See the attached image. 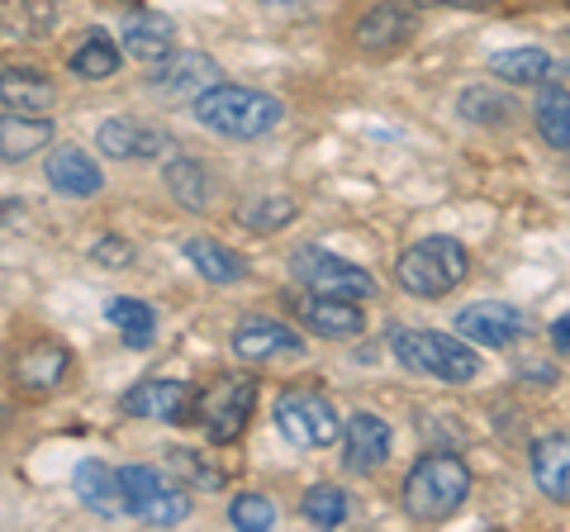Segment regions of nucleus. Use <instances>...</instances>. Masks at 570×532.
Returning <instances> with one entry per match:
<instances>
[{"label":"nucleus","instance_id":"nucleus-1","mask_svg":"<svg viewBox=\"0 0 570 532\" xmlns=\"http://www.w3.org/2000/svg\"><path fill=\"white\" fill-rule=\"evenodd\" d=\"M390 352L409 376L438 381V385H471L480 376V347L448 338L438 328H395L390 333Z\"/></svg>","mask_w":570,"mask_h":532},{"label":"nucleus","instance_id":"nucleus-2","mask_svg":"<svg viewBox=\"0 0 570 532\" xmlns=\"http://www.w3.org/2000/svg\"><path fill=\"white\" fill-rule=\"evenodd\" d=\"M471 500V466L452 452H428L404 475V513L414 523H448Z\"/></svg>","mask_w":570,"mask_h":532},{"label":"nucleus","instance_id":"nucleus-3","mask_svg":"<svg viewBox=\"0 0 570 532\" xmlns=\"http://www.w3.org/2000/svg\"><path fill=\"white\" fill-rule=\"evenodd\" d=\"M195 119H200V129L224 138H262L285 119V105L266 91H253V86H209L195 100Z\"/></svg>","mask_w":570,"mask_h":532},{"label":"nucleus","instance_id":"nucleus-4","mask_svg":"<svg viewBox=\"0 0 570 532\" xmlns=\"http://www.w3.org/2000/svg\"><path fill=\"white\" fill-rule=\"evenodd\" d=\"M471 272V253L448 234H433V238H419L414 247H404L400 262H395V280L400 290L419 295V299H442L452 295L461 280Z\"/></svg>","mask_w":570,"mask_h":532},{"label":"nucleus","instance_id":"nucleus-5","mask_svg":"<svg viewBox=\"0 0 570 532\" xmlns=\"http://www.w3.org/2000/svg\"><path fill=\"white\" fill-rule=\"evenodd\" d=\"M291 276L314 295H343V299H376V276L366 266L328 253L318 243H305L291 253Z\"/></svg>","mask_w":570,"mask_h":532},{"label":"nucleus","instance_id":"nucleus-6","mask_svg":"<svg viewBox=\"0 0 570 532\" xmlns=\"http://www.w3.org/2000/svg\"><path fill=\"white\" fill-rule=\"evenodd\" d=\"M119 490L134 519L153 523V528H176L190 519V494L181 485L163 481L153 466H124L119 471Z\"/></svg>","mask_w":570,"mask_h":532},{"label":"nucleus","instance_id":"nucleus-7","mask_svg":"<svg viewBox=\"0 0 570 532\" xmlns=\"http://www.w3.org/2000/svg\"><path fill=\"white\" fill-rule=\"evenodd\" d=\"M276 428L291 447L314 452V447H333V442L343 437V418H337V410L324 395L291 390V395H281V404H276Z\"/></svg>","mask_w":570,"mask_h":532},{"label":"nucleus","instance_id":"nucleus-8","mask_svg":"<svg viewBox=\"0 0 570 532\" xmlns=\"http://www.w3.org/2000/svg\"><path fill=\"white\" fill-rule=\"evenodd\" d=\"M253 404H257V376H228L214 395L205 400V433L209 442H219V447H228V442H238L243 428L253 423Z\"/></svg>","mask_w":570,"mask_h":532},{"label":"nucleus","instance_id":"nucleus-9","mask_svg":"<svg viewBox=\"0 0 570 532\" xmlns=\"http://www.w3.org/2000/svg\"><path fill=\"white\" fill-rule=\"evenodd\" d=\"M153 96L163 100H200L209 86H219V62L209 58V52H171V58L163 62V72L148 77Z\"/></svg>","mask_w":570,"mask_h":532},{"label":"nucleus","instance_id":"nucleus-10","mask_svg":"<svg viewBox=\"0 0 570 532\" xmlns=\"http://www.w3.org/2000/svg\"><path fill=\"white\" fill-rule=\"evenodd\" d=\"M96 148L115 162H148V157H167L176 148V138L167 129H153V124H138V119H105L96 129Z\"/></svg>","mask_w":570,"mask_h":532},{"label":"nucleus","instance_id":"nucleus-11","mask_svg":"<svg viewBox=\"0 0 570 532\" xmlns=\"http://www.w3.org/2000/svg\"><path fill=\"white\" fill-rule=\"evenodd\" d=\"M456 333L475 347H509L523 333V314L509 299H475L456 314Z\"/></svg>","mask_w":570,"mask_h":532},{"label":"nucleus","instance_id":"nucleus-12","mask_svg":"<svg viewBox=\"0 0 570 532\" xmlns=\"http://www.w3.org/2000/svg\"><path fill=\"white\" fill-rule=\"evenodd\" d=\"M299 324L318 338H333V343H347V338H362L366 328V309L356 305V299H343V295H305L299 299Z\"/></svg>","mask_w":570,"mask_h":532},{"label":"nucleus","instance_id":"nucleus-13","mask_svg":"<svg viewBox=\"0 0 570 532\" xmlns=\"http://www.w3.org/2000/svg\"><path fill=\"white\" fill-rule=\"evenodd\" d=\"M43 176H48V186L67 195V200H91V195H100L105 186V171L100 162L86 148L77 144H58L48 152V162H43Z\"/></svg>","mask_w":570,"mask_h":532},{"label":"nucleus","instance_id":"nucleus-14","mask_svg":"<svg viewBox=\"0 0 570 532\" xmlns=\"http://www.w3.org/2000/svg\"><path fill=\"white\" fill-rule=\"evenodd\" d=\"M119 410H124V414H134V418L181 423V418L190 414V385H186V381H167V376L138 381L134 390H124Z\"/></svg>","mask_w":570,"mask_h":532},{"label":"nucleus","instance_id":"nucleus-15","mask_svg":"<svg viewBox=\"0 0 570 532\" xmlns=\"http://www.w3.org/2000/svg\"><path fill=\"white\" fill-rule=\"evenodd\" d=\"M234 352L243 362H281V357H305V338H295V328L276 324V318H243L234 328Z\"/></svg>","mask_w":570,"mask_h":532},{"label":"nucleus","instance_id":"nucleus-16","mask_svg":"<svg viewBox=\"0 0 570 532\" xmlns=\"http://www.w3.org/2000/svg\"><path fill=\"white\" fill-rule=\"evenodd\" d=\"M343 461H347V471H381L385 461H390V423L381 414H352L343 423Z\"/></svg>","mask_w":570,"mask_h":532},{"label":"nucleus","instance_id":"nucleus-17","mask_svg":"<svg viewBox=\"0 0 570 532\" xmlns=\"http://www.w3.org/2000/svg\"><path fill=\"white\" fill-rule=\"evenodd\" d=\"M67 366H71V352L52 338H39L20 352V362H14V385L29 390V395H48V390L62 385Z\"/></svg>","mask_w":570,"mask_h":532},{"label":"nucleus","instance_id":"nucleus-18","mask_svg":"<svg viewBox=\"0 0 570 532\" xmlns=\"http://www.w3.org/2000/svg\"><path fill=\"white\" fill-rule=\"evenodd\" d=\"M71 490H77V500L100 513V519H124L129 513V504H124V490H119V471H110L105 461L86 456L77 475H71Z\"/></svg>","mask_w":570,"mask_h":532},{"label":"nucleus","instance_id":"nucleus-19","mask_svg":"<svg viewBox=\"0 0 570 532\" xmlns=\"http://www.w3.org/2000/svg\"><path fill=\"white\" fill-rule=\"evenodd\" d=\"M119 48L129 52L134 62H167L171 52H176V24L167 20V14H153V10L129 14Z\"/></svg>","mask_w":570,"mask_h":532},{"label":"nucleus","instance_id":"nucleus-20","mask_svg":"<svg viewBox=\"0 0 570 532\" xmlns=\"http://www.w3.org/2000/svg\"><path fill=\"white\" fill-rule=\"evenodd\" d=\"M490 72L509 86H551L566 77V62H557L547 48H504L490 58Z\"/></svg>","mask_w":570,"mask_h":532},{"label":"nucleus","instance_id":"nucleus-21","mask_svg":"<svg viewBox=\"0 0 570 532\" xmlns=\"http://www.w3.org/2000/svg\"><path fill=\"white\" fill-rule=\"evenodd\" d=\"M0 105L20 110V115H52L58 86L43 72H33V67H6V72H0Z\"/></svg>","mask_w":570,"mask_h":532},{"label":"nucleus","instance_id":"nucleus-22","mask_svg":"<svg viewBox=\"0 0 570 532\" xmlns=\"http://www.w3.org/2000/svg\"><path fill=\"white\" fill-rule=\"evenodd\" d=\"M414 33V10L404 6H376L356 20V48L362 52H395Z\"/></svg>","mask_w":570,"mask_h":532},{"label":"nucleus","instance_id":"nucleus-23","mask_svg":"<svg viewBox=\"0 0 570 532\" xmlns=\"http://www.w3.org/2000/svg\"><path fill=\"white\" fill-rule=\"evenodd\" d=\"M52 148V119L48 115H0V162H29L33 152Z\"/></svg>","mask_w":570,"mask_h":532},{"label":"nucleus","instance_id":"nucleus-24","mask_svg":"<svg viewBox=\"0 0 570 532\" xmlns=\"http://www.w3.org/2000/svg\"><path fill=\"white\" fill-rule=\"evenodd\" d=\"M532 481L547 500H570V433H547L532 442Z\"/></svg>","mask_w":570,"mask_h":532},{"label":"nucleus","instance_id":"nucleus-25","mask_svg":"<svg viewBox=\"0 0 570 532\" xmlns=\"http://www.w3.org/2000/svg\"><path fill=\"white\" fill-rule=\"evenodd\" d=\"M181 253L195 266V276H205L209 286H238V280L247 276V257L234 253V247L219 243V238H190Z\"/></svg>","mask_w":570,"mask_h":532},{"label":"nucleus","instance_id":"nucleus-26","mask_svg":"<svg viewBox=\"0 0 570 532\" xmlns=\"http://www.w3.org/2000/svg\"><path fill=\"white\" fill-rule=\"evenodd\" d=\"M119 58H124V48L110 39V33H105V29H91L77 48H71L67 67H71V72H77L81 81H110V77L119 72Z\"/></svg>","mask_w":570,"mask_h":532},{"label":"nucleus","instance_id":"nucleus-27","mask_svg":"<svg viewBox=\"0 0 570 532\" xmlns=\"http://www.w3.org/2000/svg\"><path fill=\"white\" fill-rule=\"evenodd\" d=\"M532 124H538L542 144H551L557 152H570V91L542 86L538 105H532Z\"/></svg>","mask_w":570,"mask_h":532},{"label":"nucleus","instance_id":"nucleus-28","mask_svg":"<svg viewBox=\"0 0 570 532\" xmlns=\"http://www.w3.org/2000/svg\"><path fill=\"white\" fill-rule=\"evenodd\" d=\"M167 186H171V200L195 209V215L209 209V200H214V176L200 162H190V157H171L167 162Z\"/></svg>","mask_w":570,"mask_h":532},{"label":"nucleus","instance_id":"nucleus-29","mask_svg":"<svg viewBox=\"0 0 570 532\" xmlns=\"http://www.w3.org/2000/svg\"><path fill=\"white\" fill-rule=\"evenodd\" d=\"M105 318H110V328L124 333V343L129 347H148L153 333H157L153 305H142V299H134V295H115L110 305H105Z\"/></svg>","mask_w":570,"mask_h":532},{"label":"nucleus","instance_id":"nucleus-30","mask_svg":"<svg viewBox=\"0 0 570 532\" xmlns=\"http://www.w3.org/2000/svg\"><path fill=\"white\" fill-rule=\"evenodd\" d=\"M347 513H352L347 490H337V485H309L305 500H299V519L314 528H343Z\"/></svg>","mask_w":570,"mask_h":532},{"label":"nucleus","instance_id":"nucleus-31","mask_svg":"<svg viewBox=\"0 0 570 532\" xmlns=\"http://www.w3.org/2000/svg\"><path fill=\"white\" fill-rule=\"evenodd\" d=\"M291 219H295L291 195H266V200L243 209V228H257V234H276V228H285Z\"/></svg>","mask_w":570,"mask_h":532},{"label":"nucleus","instance_id":"nucleus-32","mask_svg":"<svg viewBox=\"0 0 570 532\" xmlns=\"http://www.w3.org/2000/svg\"><path fill=\"white\" fill-rule=\"evenodd\" d=\"M228 523L243 528V532H272L276 528V504L262 500V494H238L228 504Z\"/></svg>","mask_w":570,"mask_h":532},{"label":"nucleus","instance_id":"nucleus-33","mask_svg":"<svg viewBox=\"0 0 570 532\" xmlns=\"http://www.w3.org/2000/svg\"><path fill=\"white\" fill-rule=\"evenodd\" d=\"M513 110H519V105L504 100V96H494V91H485V86H475V91L461 96V115L475 119V124H509Z\"/></svg>","mask_w":570,"mask_h":532},{"label":"nucleus","instance_id":"nucleus-34","mask_svg":"<svg viewBox=\"0 0 570 532\" xmlns=\"http://www.w3.org/2000/svg\"><path fill=\"white\" fill-rule=\"evenodd\" d=\"M171 471L176 475H181V481H190V485H200V490H214V485H219V471H214V466H205V461L200 456H195L190 447H171Z\"/></svg>","mask_w":570,"mask_h":532},{"label":"nucleus","instance_id":"nucleus-35","mask_svg":"<svg viewBox=\"0 0 570 532\" xmlns=\"http://www.w3.org/2000/svg\"><path fill=\"white\" fill-rule=\"evenodd\" d=\"M91 262H100V266H110V272H119V266H129V262H134V247L124 243V238H96V243H91Z\"/></svg>","mask_w":570,"mask_h":532},{"label":"nucleus","instance_id":"nucleus-36","mask_svg":"<svg viewBox=\"0 0 570 532\" xmlns=\"http://www.w3.org/2000/svg\"><path fill=\"white\" fill-rule=\"evenodd\" d=\"M551 347H557L561 357H570V314H561L557 324H551Z\"/></svg>","mask_w":570,"mask_h":532},{"label":"nucleus","instance_id":"nucleus-37","mask_svg":"<svg viewBox=\"0 0 570 532\" xmlns=\"http://www.w3.org/2000/svg\"><path fill=\"white\" fill-rule=\"evenodd\" d=\"M419 6H461V10H471V6H490V0H419Z\"/></svg>","mask_w":570,"mask_h":532},{"label":"nucleus","instance_id":"nucleus-38","mask_svg":"<svg viewBox=\"0 0 570 532\" xmlns=\"http://www.w3.org/2000/svg\"><path fill=\"white\" fill-rule=\"evenodd\" d=\"M272 6H295V0H272Z\"/></svg>","mask_w":570,"mask_h":532}]
</instances>
